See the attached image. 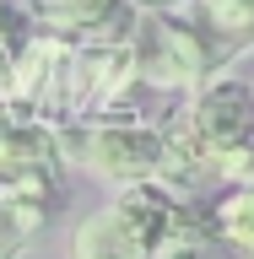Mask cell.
<instances>
[{
	"label": "cell",
	"instance_id": "7a4b0ae2",
	"mask_svg": "<svg viewBox=\"0 0 254 259\" xmlns=\"http://www.w3.org/2000/svg\"><path fill=\"white\" fill-rule=\"evenodd\" d=\"M60 157L114 189L141 184V178H168V130L130 108H108V113H92L76 141H65V124H60Z\"/></svg>",
	"mask_w": 254,
	"mask_h": 259
},
{
	"label": "cell",
	"instance_id": "8fae6325",
	"mask_svg": "<svg viewBox=\"0 0 254 259\" xmlns=\"http://www.w3.org/2000/svg\"><path fill=\"white\" fill-rule=\"evenodd\" d=\"M211 259H243V254H238V248H227V243L216 238V248H211Z\"/></svg>",
	"mask_w": 254,
	"mask_h": 259
},
{
	"label": "cell",
	"instance_id": "9c48e42d",
	"mask_svg": "<svg viewBox=\"0 0 254 259\" xmlns=\"http://www.w3.org/2000/svg\"><path fill=\"white\" fill-rule=\"evenodd\" d=\"M190 6H195V16H200L211 44L238 49V44L254 38V0H190Z\"/></svg>",
	"mask_w": 254,
	"mask_h": 259
},
{
	"label": "cell",
	"instance_id": "3957f363",
	"mask_svg": "<svg viewBox=\"0 0 254 259\" xmlns=\"http://www.w3.org/2000/svg\"><path fill=\"white\" fill-rule=\"evenodd\" d=\"M130 49H135V81L152 92H195L216 60L206 27L184 22L178 11H141Z\"/></svg>",
	"mask_w": 254,
	"mask_h": 259
},
{
	"label": "cell",
	"instance_id": "52a82bcc",
	"mask_svg": "<svg viewBox=\"0 0 254 259\" xmlns=\"http://www.w3.org/2000/svg\"><path fill=\"white\" fill-rule=\"evenodd\" d=\"M70 259H152V238H146L135 216L119 200L97 205L92 216H81L70 232Z\"/></svg>",
	"mask_w": 254,
	"mask_h": 259
},
{
	"label": "cell",
	"instance_id": "ba28073f",
	"mask_svg": "<svg viewBox=\"0 0 254 259\" xmlns=\"http://www.w3.org/2000/svg\"><path fill=\"white\" fill-rule=\"evenodd\" d=\"M211 232L243 259H254V173L238 184H222V194L211 200Z\"/></svg>",
	"mask_w": 254,
	"mask_h": 259
},
{
	"label": "cell",
	"instance_id": "277c9868",
	"mask_svg": "<svg viewBox=\"0 0 254 259\" xmlns=\"http://www.w3.org/2000/svg\"><path fill=\"white\" fill-rule=\"evenodd\" d=\"M60 119L27 103H0V184L49 178L60 173Z\"/></svg>",
	"mask_w": 254,
	"mask_h": 259
},
{
	"label": "cell",
	"instance_id": "8992f818",
	"mask_svg": "<svg viewBox=\"0 0 254 259\" xmlns=\"http://www.w3.org/2000/svg\"><path fill=\"white\" fill-rule=\"evenodd\" d=\"M54 210H60V178L54 173L0 184V259H22Z\"/></svg>",
	"mask_w": 254,
	"mask_h": 259
},
{
	"label": "cell",
	"instance_id": "30bf717a",
	"mask_svg": "<svg viewBox=\"0 0 254 259\" xmlns=\"http://www.w3.org/2000/svg\"><path fill=\"white\" fill-rule=\"evenodd\" d=\"M135 6H141V11H184L190 0H135Z\"/></svg>",
	"mask_w": 254,
	"mask_h": 259
},
{
	"label": "cell",
	"instance_id": "6da1fadb",
	"mask_svg": "<svg viewBox=\"0 0 254 259\" xmlns=\"http://www.w3.org/2000/svg\"><path fill=\"white\" fill-rule=\"evenodd\" d=\"M168 184L216 173L238 184L254 173V87L243 76H206L168 119Z\"/></svg>",
	"mask_w": 254,
	"mask_h": 259
},
{
	"label": "cell",
	"instance_id": "5b68a950",
	"mask_svg": "<svg viewBox=\"0 0 254 259\" xmlns=\"http://www.w3.org/2000/svg\"><path fill=\"white\" fill-rule=\"evenodd\" d=\"M32 22L70 44H130L141 6L135 0H27Z\"/></svg>",
	"mask_w": 254,
	"mask_h": 259
}]
</instances>
